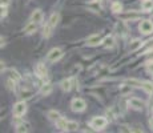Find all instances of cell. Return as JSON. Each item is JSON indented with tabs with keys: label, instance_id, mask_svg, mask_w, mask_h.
Segmentation results:
<instances>
[{
	"label": "cell",
	"instance_id": "cell-19",
	"mask_svg": "<svg viewBox=\"0 0 153 133\" xmlns=\"http://www.w3.org/2000/svg\"><path fill=\"white\" fill-rule=\"evenodd\" d=\"M113 44H115V39H113V36H107V37L104 39V41H103V45H104L105 48H108V47H113Z\"/></svg>",
	"mask_w": 153,
	"mask_h": 133
},
{
	"label": "cell",
	"instance_id": "cell-18",
	"mask_svg": "<svg viewBox=\"0 0 153 133\" xmlns=\"http://www.w3.org/2000/svg\"><path fill=\"white\" fill-rule=\"evenodd\" d=\"M141 88L148 93H153V84L152 83H147V81H142L141 83Z\"/></svg>",
	"mask_w": 153,
	"mask_h": 133
},
{
	"label": "cell",
	"instance_id": "cell-22",
	"mask_svg": "<svg viewBox=\"0 0 153 133\" xmlns=\"http://www.w3.org/2000/svg\"><path fill=\"white\" fill-rule=\"evenodd\" d=\"M35 31H36V23H33V21H31V23L24 28V32H25V33H32V32H35Z\"/></svg>",
	"mask_w": 153,
	"mask_h": 133
},
{
	"label": "cell",
	"instance_id": "cell-4",
	"mask_svg": "<svg viewBox=\"0 0 153 133\" xmlns=\"http://www.w3.org/2000/svg\"><path fill=\"white\" fill-rule=\"evenodd\" d=\"M27 112V104L24 101H19L13 107V116L15 117H21Z\"/></svg>",
	"mask_w": 153,
	"mask_h": 133
},
{
	"label": "cell",
	"instance_id": "cell-21",
	"mask_svg": "<svg viewBox=\"0 0 153 133\" xmlns=\"http://www.w3.org/2000/svg\"><path fill=\"white\" fill-rule=\"evenodd\" d=\"M51 92H52V85H51V84L43 85V87H41V89H40V93H41V95H45V96H48Z\"/></svg>",
	"mask_w": 153,
	"mask_h": 133
},
{
	"label": "cell",
	"instance_id": "cell-15",
	"mask_svg": "<svg viewBox=\"0 0 153 133\" xmlns=\"http://www.w3.org/2000/svg\"><path fill=\"white\" fill-rule=\"evenodd\" d=\"M141 8L144 12H149L153 8V0H144L141 4Z\"/></svg>",
	"mask_w": 153,
	"mask_h": 133
},
{
	"label": "cell",
	"instance_id": "cell-17",
	"mask_svg": "<svg viewBox=\"0 0 153 133\" xmlns=\"http://www.w3.org/2000/svg\"><path fill=\"white\" fill-rule=\"evenodd\" d=\"M48 119L56 122L59 119H61V117H60V113L59 112H56V110H49L48 112Z\"/></svg>",
	"mask_w": 153,
	"mask_h": 133
},
{
	"label": "cell",
	"instance_id": "cell-9",
	"mask_svg": "<svg viewBox=\"0 0 153 133\" xmlns=\"http://www.w3.org/2000/svg\"><path fill=\"white\" fill-rule=\"evenodd\" d=\"M128 104L130 105V107L133 108V109H137V110H141L142 108L145 107V104L141 101V100H139V98H136V97H133V98H130L129 101H128Z\"/></svg>",
	"mask_w": 153,
	"mask_h": 133
},
{
	"label": "cell",
	"instance_id": "cell-13",
	"mask_svg": "<svg viewBox=\"0 0 153 133\" xmlns=\"http://www.w3.org/2000/svg\"><path fill=\"white\" fill-rule=\"evenodd\" d=\"M98 43H101L100 35H93V36H91V37H88V40H87V45H89V47L97 45Z\"/></svg>",
	"mask_w": 153,
	"mask_h": 133
},
{
	"label": "cell",
	"instance_id": "cell-29",
	"mask_svg": "<svg viewBox=\"0 0 153 133\" xmlns=\"http://www.w3.org/2000/svg\"><path fill=\"white\" fill-rule=\"evenodd\" d=\"M148 72H150V73H152V75H153V63L148 65Z\"/></svg>",
	"mask_w": 153,
	"mask_h": 133
},
{
	"label": "cell",
	"instance_id": "cell-20",
	"mask_svg": "<svg viewBox=\"0 0 153 133\" xmlns=\"http://www.w3.org/2000/svg\"><path fill=\"white\" fill-rule=\"evenodd\" d=\"M110 9H112V12H115V13H121V11H123V6H121V3H118V1L113 3V4H112V7H110Z\"/></svg>",
	"mask_w": 153,
	"mask_h": 133
},
{
	"label": "cell",
	"instance_id": "cell-24",
	"mask_svg": "<svg viewBox=\"0 0 153 133\" xmlns=\"http://www.w3.org/2000/svg\"><path fill=\"white\" fill-rule=\"evenodd\" d=\"M120 92L123 95H127V93L130 92V85H120Z\"/></svg>",
	"mask_w": 153,
	"mask_h": 133
},
{
	"label": "cell",
	"instance_id": "cell-3",
	"mask_svg": "<svg viewBox=\"0 0 153 133\" xmlns=\"http://www.w3.org/2000/svg\"><path fill=\"white\" fill-rule=\"evenodd\" d=\"M71 108H72L73 112H83L87 108V104H85V101H84L83 98H75L71 103Z\"/></svg>",
	"mask_w": 153,
	"mask_h": 133
},
{
	"label": "cell",
	"instance_id": "cell-11",
	"mask_svg": "<svg viewBox=\"0 0 153 133\" xmlns=\"http://www.w3.org/2000/svg\"><path fill=\"white\" fill-rule=\"evenodd\" d=\"M72 85H73V79H65V80H63L60 83L61 89L65 91V92H68V91L72 89Z\"/></svg>",
	"mask_w": 153,
	"mask_h": 133
},
{
	"label": "cell",
	"instance_id": "cell-16",
	"mask_svg": "<svg viewBox=\"0 0 153 133\" xmlns=\"http://www.w3.org/2000/svg\"><path fill=\"white\" fill-rule=\"evenodd\" d=\"M7 73H8V76H9V79L11 80H13L15 83H18V81H20V75H19L16 71H13V69H9V71H7Z\"/></svg>",
	"mask_w": 153,
	"mask_h": 133
},
{
	"label": "cell",
	"instance_id": "cell-2",
	"mask_svg": "<svg viewBox=\"0 0 153 133\" xmlns=\"http://www.w3.org/2000/svg\"><path fill=\"white\" fill-rule=\"evenodd\" d=\"M107 122L108 121L105 117H93V119L91 120L89 125H91V128H93L95 130H100V129H103V128H105Z\"/></svg>",
	"mask_w": 153,
	"mask_h": 133
},
{
	"label": "cell",
	"instance_id": "cell-23",
	"mask_svg": "<svg viewBox=\"0 0 153 133\" xmlns=\"http://www.w3.org/2000/svg\"><path fill=\"white\" fill-rule=\"evenodd\" d=\"M141 83H142V81L135 80V79H129V80H127V84L133 85V87H139V88H141Z\"/></svg>",
	"mask_w": 153,
	"mask_h": 133
},
{
	"label": "cell",
	"instance_id": "cell-8",
	"mask_svg": "<svg viewBox=\"0 0 153 133\" xmlns=\"http://www.w3.org/2000/svg\"><path fill=\"white\" fill-rule=\"evenodd\" d=\"M118 18L123 19V20H137L140 19V13H136V12H128V13H118Z\"/></svg>",
	"mask_w": 153,
	"mask_h": 133
},
{
	"label": "cell",
	"instance_id": "cell-12",
	"mask_svg": "<svg viewBox=\"0 0 153 133\" xmlns=\"http://www.w3.org/2000/svg\"><path fill=\"white\" fill-rule=\"evenodd\" d=\"M59 20H60V15H59L57 12H55V13H52V15H51V18H49V20H48V23H47V24L55 28V27L57 25Z\"/></svg>",
	"mask_w": 153,
	"mask_h": 133
},
{
	"label": "cell",
	"instance_id": "cell-32",
	"mask_svg": "<svg viewBox=\"0 0 153 133\" xmlns=\"http://www.w3.org/2000/svg\"><path fill=\"white\" fill-rule=\"evenodd\" d=\"M96 1H101V0H96Z\"/></svg>",
	"mask_w": 153,
	"mask_h": 133
},
{
	"label": "cell",
	"instance_id": "cell-6",
	"mask_svg": "<svg viewBox=\"0 0 153 133\" xmlns=\"http://www.w3.org/2000/svg\"><path fill=\"white\" fill-rule=\"evenodd\" d=\"M63 56V51H61L60 48H53V49H51L49 51V53H48V60L49 61H52V63H55V61H57L59 59Z\"/></svg>",
	"mask_w": 153,
	"mask_h": 133
},
{
	"label": "cell",
	"instance_id": "cell-25",
	"mask_svg": "<svg viewBox=\"0 0 153 133\" xmlns=\"http://www.w3.org/2000/svg\"><path fill=\"white\" fill-rule=\"evenodd\" d=\"M15 130H16L18 133H21V132H27L28 129H27V125H25V124H19Z\"/></svg>",
	"mask_w": 153,
	"mask_h": 133
},
{
	"label": "cell",
	"instance_id": "cell-31",
	"mask_svg": "<svg viewBox=\"0 0 153 133\" xmlns=\"http://www.w3.org/2000/svg\"><path fill=\"white\" fill-rule=\"evenodd\" d=\"M149 125H150V128H152V130H153V117L149 120Z\"/></svg>",
	"mask_w": 153,
	"mask_h": 133
},
{
	"label": "cell",
	"instance_id": "cell-5",
	"mask_svg": "<svg viewBox=\"0 0 153 133\" xmlns=\"http://www.w3.org/2000/svg\"><path fill=\"white\" fill-rule=\"evenodd\" d=\"M140 31L144 33V35H149L153 32V23L150 20H142L140 23Z\"/></svg>",
	"mask_w": 153,
	"mask_h": 133
},
{
	"label": "cell",
	"instance_id": "cell-10",
	"mask_svg": "<svg viewBox=\"0 0 153 133\" xmlns=\"http://www.w3.org/2000/svg\"><path fill=\"white\" fill-rule=\"evenodd\" d=\"M31 21H33V23H36V24L41 23V21H43V12H41L40 9H35L31 15Z\"/></svg>",
	"mask_w": 153,
	"mask_h": 133
},
{
	"label": "cell",
	"instance_id": "cell-1",
	"mask_svg": "<svg viewBox=\"0 0 153 133\" xmlns=\"http://www.w3.org/2000/svg\"><path fill=\"white\" fill-rule=\"evenodd\" d=\"M56 125H57V128H60L63 130H68V132L77 130V128H79V124L76 121H67L64 119H59L56 121Z\"/></svg>",
	"mask_w": 153,
	"mask_h": 133
},
{
	"label": "cell",
	"instance_id": "cell-26",
	"mask_svg": "<svg viewBox=\"0 0 153 133\" xmlns=\"http://www.w3.org/2000/svg\"><path fill=\"white\" fill-rule=\"evenodd\" d=\"M88 7H89V8H92L95 12L100 11V6H98V4H97V1H96V0H95V3H92V4H88Z\"/></svg>",
	"mask_w": 153,
	"mask_h": 133
},
{
	"label": "cell",
	"instance_id": "cell-28",
	"mask_svg": "<svg viewBox=\"0 0 153 133\" xmlns=\"http://www.w3.org/2000/svg\"><path fill=\"white\" fill-rule=\"evenodd\" d=\"M128 127H125V125H121V127H120V130H121V132H132V130L130 129H127Z\"/></svg>",
	"mask_w": 153,
	"mask_h": 133
},
{
	"label": "cell",
	"instance_id": "cell-14",
	"mask_svg": "<svg viewBox=\"0 0 153 133\" xmlns=\"http://www.w3.org/2000/svg\"><path fill=\"white\" fill-rule=\"evenodd\" d=\"M142 47V41L140 40V39H135V40H132L130 41V44H129V51H137L139 48H141Z\"/></svg>",
	"mask_w": 153,
	"mask_h": 133
},
{
	"label": "cell",
	"instance_id": "cell-7",
	"mask_svg": "<svg viewBox=\"0 0 153 133\" xmlns=\"http://www.w3.org/2000/svg\"><path fill=\"white\" fill-rule=\"evenodd\" d=\"M35 71H36V75H38L41 80H47V79H48V76H47V68L43 63H39L38 65H36Z\"/></svg>",
	"mask_w": 153,
	"mask_h": 133
},
{
	"label": "cell",
	"instance_id": "cell-27",
	"mask_svg": "<svg viewBox=\"0 0 153 133\" xmlns=\"http://www.w3.org/2000/svg\"><path fill=\"white\" fill-rule=\"evenodd\" d=\"M6 15H7V7L1 6V18H4Z\"/></svg>",
	"mask_w": 153,
	"mask_h": 133
},
{
	"label": "cell",
	"instance_id": "cell-30",
	"mask_svg": "<svg viewBox=\"0 0 153 133\" xmlns=\"http://www.w3.org/2000/svg\"><path fill=\"white\" fill-rule=\"evenodd\" d=\"M9 4V0H1V6H4V7H7Z\"/></svg>",
	"mask_w": 153,
	"mask_h": 133
}]
</instances>
